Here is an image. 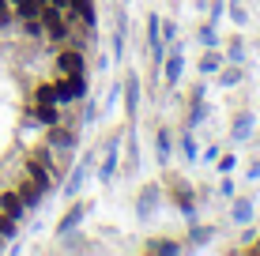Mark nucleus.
I'll list each match as a JSON object with an SVG mask.
<instances>
[{"label": "nucleus", "mask_w": 260, "mask_h": 256, "mask_svg": "<svg viewBox=\"0 0 260 256\" xmlns=\"http://www.w3.org/2000/svg\"><path fill=\"white\" fill-rule=\"evenodd\" d=\"M166 189H170V200H174V207L181 211L189 223H196V189L189 181L181 177V173H174V177L166 181Z\"/></svg>", "instance_id": "nucleus-1"}, {"label": "nucleus", "mask_w": 260, "mask_h": 256, "mask_svg": "<svg viewBox=\"0 0 260 256\" xmlns=\"http://www.w3.org/2000/svg\"><path fill=\"white\" fill-rule=\"evenodd\" d=\"M117 170H121V136L113 132V136H110V139L102 143V162H98L94 177L102 181V185H113V177H117Z\"/></svg>", "instance_id": "nucleus-2"}, {"label": "nucleus", "mask_w": 260, "mask_h": 256, "mask_svg": "<svg viewBox=\"0 0 260 256\" xmlns=\"http://www.w3.org/2000/svg\"><path fill=\"white\" fill-rule=\"evenodd\" d=\"M38 19H42V30H46L49 42H68V38H72V26H68V15H64V12H57V8L46 4Z\"/></svg>", "instance_id": "nucleus-3"}, {"label": "nucleus", "mask_w": 260, "mask_h": 256, "mask_svg": "<svg viewBox=\"0 0 260 256\" xmlns=\"http://www.w3.org/2000/svg\"><path fill=\"white\" fill-rule=\"evenodd\" d=\"M181 72H185V46H181V42H170V49L162 57V79H166V87L181 83Z\"/></svg>", "instance_id": "nucleus-4"}, {"label": "nucleus", "mask_w": 260, "mask_h": 256, "mask_svg": "<svg viewBox=\"0 0 260 256\" xmlns=\"http://www.w3.org/2000/svg\"><path fill=\"white\" fill-rule=\"evenodd\" d=\"M208 83H204V76H200V83L192 87V94H189V117H185V128H200L204 125V117H208Z\"/></svg>", "instance_id": "nucleus-5"}, {"label": "nucleus", "mask_w": 260, "mask_h": 256, "mask_svg": "<svg viewBox=\"0 0 260 256\" xmlns=\"http://www.w3.org/2000/svg\"><path fill=\"white\" fill-rule=\"evenodd\" d=\"M79 98H87V72L57 76V102H79Z\"/></svg>", "instance_id": "nucleus-6"}, {"label": "nucleus", "mask_w": 260, "mask_h": 256, "mask_svg": "<svg viewBox=\"0 0 260 256\" xmlns=\"http://www.w3.org/2000/svg\"><path fill=\"white\" fill-rule=\"evenodd\" d=\"M158 204H162V185L147 181V185H143V192H140V200H136V215L140 218H151L158 211Z\"/></svg>", "instance_id": "nucleus-7"}, {"label": "nucleus", "mask_w": 260, "mask_h": 256, "mask_svg": "<svg viewBox=\"0 0 260 256\" xmlns=\"http://www.w3.org/2000/svg\"><path fill=\"white\" fill-rule=\"evenodd\" d=\"M121 98H124V117H128V125H132V121H136V113H140V76H136V72L124 76Z\"/></svg>", "instance_id": "nucleus-8"}, {"label": "nucleus", "mask_w": 260, "mask_h": 256, "mask_svg": "<svg viewBox=\"0 0 260 256\" xmlns=\"http://www.w3.org/2000/svg\"><path fill=\"white\" fill-rule=\"evenodd\" d=\"M87 211H91V204H87V200H76V204L64 211V218L57 223V237H64V234H72V230H79V223L87 218Z\"/></svg>", "instance_id": "nucleus-9"}, {"label": "nucleus", "mask_w": 260, "mask_h": 256, "mask_svg": "<svg viewBox=\"0 0 260 256\" xmlns=\"http://www.w3.org/2000/svg\"><path fill=\"white\" fill-rule=\"evenodd\" d=\"M68 23H79V26H87V30L94 34V26H98L94 0H72V15H68Z\"/></svg>", "instance_id": "nucleus-10"}, {"label": "nucleus", "mask_w": 260, "mask_h": 256, "mask_svg": "<svg viewBox=\"0 0 260 256\" xmlns=\"http://www.w3.org/2000/svg\"><path fill=\"white\" fill-rule=\"evenodd\" d=\"M87 72V60L79 49H60L57 53V76H79Z\"/></svg>", "instance_id": "nucleus-11"}, {"label": "nucleus", "mask_w": 260, "mask_h": 256, "mask_svg": "<svg viewBox=\"0 0 260 256\" xmlns=\"http://www.w3.org/2000/svg\"><path fill=\"white\" fill-rule=\"evenodd\" d=\"M253 128H256L253 113H234V121H230V139H234V143H245V139L253 136Z\"/></svg>", "instance_id": "nucleus-12"}, {"label": "nucleus", "mask_w": 260, "mask_h": 256, "mask_svg": "<svg viewBox=\"0 0 260 256\" xmlns=\"http://www.w3.org/2000/svg\"><path fill=\"white\" fill-rule=\"evenodd\" d=\"M91 177V158H83V162L76 166V170H72V177L64 181V196L72 200V196H79V189H83V181Z\"/></svg>", "instance_id": "nucleus-13"}, {"label": "nucleus", "mask_w": 260, "mask_h": 256, "mask_svg": "<svg viewBox=\"0 0 260 256\" xmlns=\"http://www.w3.org/2000/svg\"><path fill=\"white\" fill-rule=\"evenodd\" d=\"M49 147H57V151H72V147H76V128L49 125Z\"/></svg>", "instance_id": "nucleus-14"}, {"label": "nucleus", "mask_w": 260, "mask_h": 256, "mask_svg": "<svg viewBox=\"0 0 260 256\" xmlns=\"http://www.w3.org/2000/svg\"><path fill=\"white\" fill-rule=\"evenodd\" d=\"M185 245L181 241H166V237H151V241H143V252H151V256H177Z\"/></svg>", "instance_id": "nucleus-15"}, {"label": "nucleus", "mask_w": 260, "mask_h": 256, "mask_svg": "<svg viewBox=\"0 0 260 256\" xmlns=\"http://www.w3.org/2000/svg\"><path fill=\"white\" fill-rule=\"evenodd\" d=\"M211 237H215V226L211 223H192L189 226V237H185V249H200V245H208L211 241Z\"/></svg>", "instance_id": "nucleus-16"}, {"label": "nucleus", "mask_w": 260, "mask_h": 256, "mask_svg": "<svg viewBox=\"0 0 260 256\" xmlns=\"http://www.w3.org/2000/svg\"><path fill=\"white\" fill-rule=\"evenodd\" d=\"M0 211H4L8 218H15V223H19V218H23V211H26V204H23V196H19V192H4V196H0Z\"/></svg>", "instance_id": "nucleus-17"}, {"label": "nucleus", "mask_w": 260, "mask_h": 256, "mask_svg": "<svg viewBox=\"0 0 260 256\" xmlns=\"http://www.w3.org/2000/svg\"><path fill=\"white\" fill-rule=\"evenodd\" d=\"M215 79H219V87H241V79H245V72H241V64H222L219 72H215Z\"/></svg>", "instance_id": "nucleus-18"}, {"label": "nucleus", "mask_w": 260, "mask_h": 256, "mask_svg": "<svg viewBox=\"0 0 260 256\" xmlns=\"http://www.w3.org/2000/svg\"><path fill=\"white\" fill-rule=\"evenodd\" d=\"M34 121H38V125H60V109H57V102H46V105H38L34 102V113H30Z\"/></svg>", "instance_id": "nucleus-19"}, {"label": "nucleus", "mask_w": 260, "mask_h": 256, "mask_svg": "<svg viewBox=\"0 0 260 256\" xmlns=\"http://www.w3.org/2000/svg\"><path fill=\"white\" fill-rule=\"evenodd\" d=\"M170 151H174V143H170V128L158 125V128H155V158L166 166V162H170Z\"/></svg>", "instance_id": "nucleus-20"}, {"label": "nucleus", "mask_w": 260, "mask_h": 256, "mask_svg": "<svg viewBox=\"0 0 260 256\" xmlns=\"http://www.w3.org/2000/svg\"><path fill=\"white\" fill-rule=\"evenodd\" d=\"M230 218H234L238 226H245V223H253V200H245V196H238L234 200V207H230Z\"/></svg>", "instance_id": "nucleus-21"}, {"label": "nucleus", "mask_w": 260, "mask_h": 256, "mask_svg": "<svg viewBox=\"0 0 260 256\" xmlns=\"http://www.w3.org/2000/svg\"><path fill=\"white\" fill-rule=\"evenodd\" d=\"M222 60H226V64H241V60H245V38H241V34H234V38L226 42Z\"/></svg>", "instance_id": "nucleus-22"}, {"label": "nucleus", "mask_w": 260, "mask_h": 256, "mask_svg": "<svg viewBox=\"0 0 260 256\" xmlns=\"http://www.w3.org/2000/svg\"><path fill=\"white\" fill-rule=\"evenodd\" d=\"M222 64H226V60H222L219 46H215V49H208V53H204V57H200V76H215V72H219Z\"/></svg>", "instance_id": "nucleus-23"}, {"label": "nucleus", "mask_w": 260, "mask_h": 256, "mask_svg": "<svg viewBox=\"0 0 260 256\" xmlns=\"http://www.w3.org/2000/svg\"><path fill=\"white\" fill-rule=\"evenodd\" d=\"M181 158L185 162H196V158H200V147H196L192 128H181Z\"/></svg>", "instance_id": "nucleus-24"}, {"label": "nucleus", "mask_w": 260, "mask_h": 256, "mask_svg": "<svg viewBox=\"0 0 260 256\" xmlns=\"http://www.w3.org/2000/svg\"><path fill=\"white\" fill-rule=\"evenodd\" d=\"M19 196H23V204H26V207H38V200L46 196V192H42V189H38V185H34L30 177H26V181L19 185Z\"/></svg>", "instance_id": "nucleus-25"}, {"label": "nucleus", "mask_w": 260, "mask_h": 256, "mask_svg": "<svg viewBox=\"0 0 260 256\" xmlns=\"http://www.w3.org/2000/svg\"><path fill=\"white\" fill-rule=\"evenodd\" d=\"M124 34H128V26H124V15H121L117 26H113V60L124 57Z\"/></svg>", "instance_id": "nucleus-26"}, {"label": "nucleus", "mask_w": 260, "mask_h": 256, "mask_svg": "<svg viewBox=\"0 0 260 256\" xmlns=\"http://www.w3.org/2000/svg\"><path fill=\"white\" fill-rule=\"evenodd\" d=\"M196 42H200L204 49H215V46H219V34H215V23H204L200 30H196Z\"/></svg>", "instance_id": "nucleus-27"}, {"label": "nucleus", "mask_w": 260, "mask_h": 256, "mask_svg": "<svg viewBox=\"0 0 260 256\" xmlns=\"http://www.w3.org/2000/svg\"><path fill=\"white\" fill-rule=\"evenodd\" d=\"M34 102H38V105L57 102V83H38V91H34Z\"/></svg>", "instance_id": "nucleus-28"}, {"label": "nucleus", "mask_w": 260, "mask_h": 256, "mask_svg": "<svg viewBox=\"0 0 260 256\" xmlns=\"http://www.w3.org/2000/svg\"><path fill=\"white\" fill-rule=\"evenodd\" d=\"M226 12H230V19H234V26H245V23H249V12H245V4H241V0H230Z\"/></svg>", "instance_id": "nucleus-29"}, {"label": "nucleus", "mask_w": 260, "mask_h": 256, "mask_svg": "<svg viewBox=\"0 0 260 256\" xmlns=\"http://www.w3.org/2000/svg\"><path fill=\"white\" fill-rule=\"evenodd\" d=\"M0 237H15V218H8L4 211H0Z\"/></svg>", "instance_id": "nucleus-30"}, {"label": "nucleus", "mask_w": 260, "mask_h": 256, "mask_svg": "<svg viewBox=\"0 0 260 256\" xmlns=\"http://www.w3.org/2000/svg\"><path fill=\"white\" fill-rule=\"evenodd\" d=\"M222 12H226V4H222V0H211V4H208V23H219Z\"/></svg>", "instance_id": "nucleus-31"}, {"label": "nucleus", "mask_w": 260, "mask_h": 256, "mask_svg": "<svg viewBox=\"0 0 260 256\" xmlns=\"http://www.w3.org/2000/svg\"><path fill=\"white\" fill-rule=\"evenodd\" d=\"M162 42H166V46H170V42H177V26L166 23V19H162Z\"/></svg>", "instance_id": "nucleus-32"}, {"label": "nucleus", "mask_w": 260, "mask_h": 256, "mask_svg": "<svg viewBox=\"0 0 260 256\" xmlns=\"http://www.w3.org/2000/svg\"><path fill=\"white\" fill-rule=\"evenodd\" d=\"M234 166H238V158H234V155H222V158H219V173H230Z\"/></svg>", "instance_id": "nucleus-33"}, {"label": "nucleus", "mask_w": 260, "mask_h": 256, "mask_svg": "<svg viewBox=\"0 0 260 256\" xmlns=\"http://www.w3.org/2000/svg\"><path fill=\"white\" fill-rule=\"evenodd\" d=\"M98 121V105L94 102H87V109H83V125H94Z\"/></svg>", "instance_id": "nucleus-34"}, {"label": "nucleus", "mask_w": 260, "mask_h": 256, "mask_svg": "<svg viewBox=\"0 0 260 256\" xmlns=\"http://www.w3.org/2000/svg\"><path fill=\"white\" fill-rule=\"evenodd\" d=\"M8 23H12V4L0 0V26H8Z\"/></svg>", "instance_id": "nucleus-35"}, {"label": "nucleus", "mask_w": 260, "mask_h": 256, "mask_svg": "<svg viewBox=\"0 0 260 256\" xmlns=\"http://www.w3.org/2000/svg\"><path fill=\"white\" fill-rule=\"evenodd\" d=\"M245 177H249V181H260V158H253V162H249Z\"/></svg>", "instance_id": "nucleus-36"}, {"label": "nucleus", "mask_w": 260, "mask_h": 256, "mask_svg": "<svg viewBox=\"0 0 260 256\" xmlns=\"http://www.w3.org/2000/svg\"><path fill=\"white\" fill-rule=\"evenodd\" d=\"M253 252H260V241H256V245H253Z\"/></svg>", "instance_id": "nucleus-37"}, {"label": "nucleus", "mask_w": 260, "mask_h": 256, "mask_svg": "<svg viewBox=\"0 0 260 256\" xmlns=\"http://www.w3.org/2000/svg\"><path fill=\"white\" fill-rule=\"evenodd\" d=\"M8 4H12V8H15V4H19V0H8Z\"/></svg>", "instance_id": "nucleus-38"}, {"label": "nucleus", "mask_w": 260, "mask_h": 256, "mask_svg": "<svg viewBox=\"0 0 260 256\" xmlns=\"http://www.w3.org/2000/svg\"><path fill=\"white\" fill-rule=\"evenodd\" d=\"M121 4H128V0H121Z\"/></svg>", "instance_id": "nucleus-39"}]
</instances>
